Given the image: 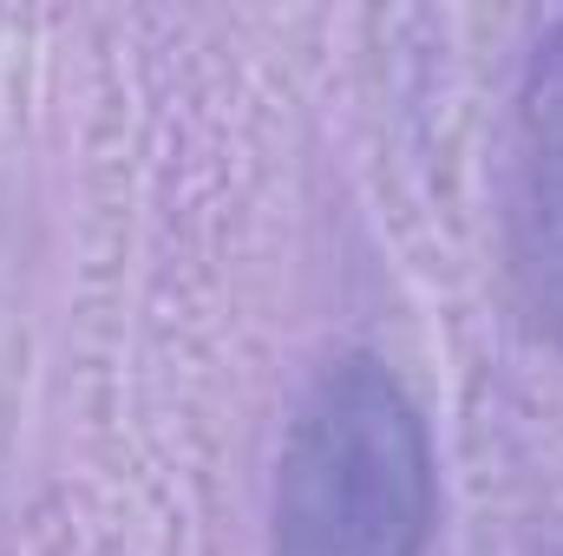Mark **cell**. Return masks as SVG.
<instances>
[{"mask_svg":"<svg viewBox=\"0 0 563 556\" xmlns=\"http://www.w3.org/2000/svg\"><path fill=\"white\" fill-rule=\"evenodd\" d=\"M558 556H563V551H558Z\"/></svg>","mask_w":563,"mask_h":556,"instance_id":"3957f363","label":"cell"},{"mask_svg":"<svg viewBox=\"0 0 563 556\" xmlns=\"http://www.w3.org/2000/svg\"><path fill=\"white\" fill-rule=\"evenodd\" d=\"M432 511L439 478L420 407L380 360H334L282 438L269 556H426Z\"/></svg>","mask_w":563,"mask_h":556,"instance_id":"6da1fadb","label":"cell"},{"mask_svg":"<svg viewBox=\"0 0 563 556\" xmlns=\"http://www.w3.org/2000/svg\"><path fill=\"white\" fill-rule=\"evenodd\" d=\"M511 269L563 341V20L531 46L511 125Z\"/></svg>","mask_w":563,"mask_h":556,"instance_id":"7a4b0ae2","label":"cell"}]
</instances>
